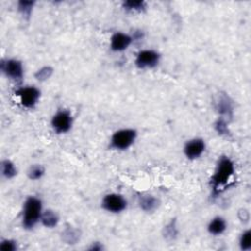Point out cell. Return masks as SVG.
Segmentation results:
<instances>
[{
    "label": "cell",
    "instance_id": "cell-11",
    "mask_svg": "<svg viewBox=\"0 0 251 251\" xmlns=\"http://www.w3.org/2000/svg\"><path fill=\"white\" fill-rule=\"evenodd\" d=\"M133 42V37L124 33H115L111 36L110 48L114 52H122L130 47Z\"/></svg>",
    "mask_w": 251,
    "mask_h": 251
},
{
    "label": "cell",
    "instance_id": "cell-4",
    "mask_svg": "<svg viewBox=\"0 0 251 251\" xmlns=\"http://www.w3.org/2000/svg\"><path fill=\"white\" fill-rule=\"evenodd\" d=\"M16 96L19 97L20 103L23 107L33 109L38 103L40 98V90L34 86H23L15 91Z\"/></svg>",
    "mask_w": 251,
    "mask_h": 251
},
{
    "label": "cell",
    "instance_id": "cell-18",
    "mask_svg": "<svg viewBox=\"0 0 251 251\" xmlns=\"http://www.w3.org/2000/svg\"><path fill=\"white\" fill-rule=\"evenodd\" d=\"M35 1H27V0H21L18 2V11L20 14L27 20H29L33 14Z\"/></svg>",
    "mask_w": 251,
    "mask_h": 251
},
{
    "label": "cell",
    "instance_id": "cell-10",
    "mask_svg": "<svg viewBox=\"0 0 251 251\" xmlns=\"http://www.w3.org/2000/svg\"><path fill=\"white\" fill-rule=\"evenodd\" d=\"M216 110L221 115L222 118L232 119L234 116V101L232 98L226 94L222 93L219 95L216 102Z\"/></svg>",
    "mask_w": 251,
    "mask_h": 251
},
{
    "label": "cell",
    "instance_id": "cell-15",
    "mask_svg": "<svg viewBox=\"0 0 251 251\" xmlns=\"http://www.w3.org/2000/svg\"><path fill=\"white\" fill-rule=\"evenodd\" d=\"M81 236V231L74 227H68L61 233V238L67 244H76L78 241H80Z\"/></svg>",
    "mask_w": 251,
    "mask_h": 251
},
{
    "label": "cell",
    "instance_id": "cell-13",
    "mask_svg": "<svg viewBox=\"0 0 251 251\" xmlns=\"http://www.w3.org/2000/svg\"><path fill=\"white\" fill-rule=\"evenodd\" d=\"M207 230L209 232L210 234L213 235H221L223 234L226 230H227V222L226 220L221 217V216H217L215 218H213L207 227Z\"/></svg>",
    "mask_w": 251,
    "mask_h": 251
},
{
    "label": "cell",
    "instance_id": "cell-8",
    "mask_svg": "<svg viewBox=\"0 0 251 251\" xmlns=\"http://www.w3.org/2000/svg\"><path fill=\"white\" fill-rule=\"evenodd\" d=\"M74 119L70 111L59 110L51 119V126L55 133L58 134L68 133L73 127Z\"/></svg>",
    "mask_w": 251,
    "mask_h": 251
},
{
    "label": "cell",
    "instance_id": "cell-3",
    "mask_svg": "<svg viewBox=\"0 0 251 251\" xmlns=\"http://www.w3.org/2000/svg\"><path fill=\"white\" fill-rule=\"evenodd\" d=\"M137 132L134 129H122L115 132L110 140V147L115 150H127L135 141Z\"/></svg>",
    "mask_w": 251,
    "mask_h": 251
},
{
    "label": "cell",
    "instance_id": "cell-14",
    "mask_svg": "<svg viewBox=\"0 0 251 251\" xmlns=\"http://www.w3.org/2000/svg\"><path fill=\"white\" fill-rule=\"evenodd\" d=\"M40 223L45 228L53 229L59 223V216L55 211H53L51 209H47L42 212V215L40 218Z\"/></svg>",
    "mask_w": 251,
    "mask_h": 251
},
{
    "label": "cell",
    "instance_id": "cell-19",
    "mask_svg": "<svg viewBox=\"0 0 251 251\" xmlns=\"http://www.w3.org/2000/svg\"><path fill=\"white\" fill-rule=\"evenodd\" d=\"M146 3L142 0H128L123 2V8L130 12H141L145 9Z\"/></svg>",
    "mask_w": 251,
    "mask_h": 251
},
{
    "label": "cell",
    "instance_id": "cell-6",
    "mask_svg": "<svg viewBox=\"0 0 251 251\" xmlns=\"http://www.w3.org/2000/svg\"><path fill=\"white\" fill-rule=\"evenodd\" d=\"M160 54L152 49H145L141 50L136 55L134 64L135 66L140 69H152L155 68L160 62Z\"/></svg>",
    "mask_w": 251,
    "mask_h": 251
},
{
    "label": "cell",
    "instance_id": "cell-20",
    "mask_svg": "<svg viewBox=\"0 0 251 251\" xmlns=\"http://www.w3.org/2000/svg\"><path fill=\"white\" fill-rule=\"evenodd\" d=\"M45 174V169L43 166L39 164H34L31 166L27 172L28 178L32 181H38L40 180Z\"/></svg>",
    "mask_w": 251,
    "mask_h": 251
},
{
    "label": "cell",
    "instance_id": "cell-5",
    "mask_svg": "<svg viewBox=\"0 0 251 251\" xmlns=\"http://www.w3.org/2000/svg\"><path fill=\"white\" fill-rule=\"evenodd\" d=\"M101 206L107 212L118 214L126 210L128 202L122 194L108 193L103 197Z\"/></svg>",
    "mask_w": 251,
    "mask_h": 251
},
{
    "label": "cell",
    "instance_id": "cell-12",
    "mask_svg": "<svg viewBox=\"0 0 251 251\" xmlns=\"http://www.w3.org/2000/svg\"><path fill=\"white\" fill-rule=\"evenodd\" d=\"M138 205L140 209L146 213H152L160 206L159 199L151 194L141 195L138 199Z\"/></svg>",
    "mask_w": 251,
    "mask_h": 251
},
{
    "label": "cell",
    "instance_id": "cell-17",
    "mask_svg": "<svg viewBox=\"0 0 251 251\" xmlns=\"http://www.w3.org/2000/svg\"><path fill=\"white\" fill-rule=\"evenodd\" d=\"M179 230L177 226V220L172 219L163 229V236L167 240H175L178 236Z\"/></svg>",
    "mask_w": 251,
    "mask_h": 251
},
{
    "label": "cell",
    "instance_id": "cell-25",
    "mask_svg": "<svg viewBox=\"0 0 251 251\" xmlns=\"http://www.w3.org/2000/svg\"><path fill=\"white\" fill-rule=\"evenodd\" d=\"M104 249V246L101 242H98V241H95V242H92L91 245L88 247V250L90 251H101Z\"/></svg>",
    "mask_w": 251,
    "mask_h": 251
},
{
    "label": "cell",
    "instance_id": "cell-2",
    "mask_svg": "<svg viewBox=\"0 0 251 251\" xmlns=\"http://www.w3.org/2000/svg\"><path fill=\"white\" fill-rule=\"evenodd\" d=\"M42 201L36 196H29L23 206V216L22 225L25 230H33L38 222L42 215Z\"/></svg>",
    "mask_w": 251,
    "mask_h": 251
},
{
    "label": "cell",
    "instance_id": "cell-21",
    "mask_svg": "<svg viewBox=\"0 0 251 251\" xmlns=\"http://www.w3.org/2000/svg\"><path fill=\"white\" fill-rule=\"evenodd\" d=\"M53 73H54V69L52 67L44 66V67L38 69L34 73V78L38 82H46L47 80H49L52 77Z\"/></svg>",
    "mask_w": 251,
    "mask_h": 251
},
{
    "label": "cell",
    "instance_id": "cell-1",
    "mask_svg": "<svg viewBox=\"0 0 251 251\" xmlns=\"http://www.w3.org/2000/svg\"><path fill=\"white\" fill-rule=\"evenodd\" d=\"M234 174V164L227 156H223L219 159L214 175L210 180V184L213 190V194L216 196L222 192Z\"/></svg>",
    "mask_w": 251,
    "mask_h": 251
},
{
    "label": "cell",
    "instance_id": "cell-24",
    "mask_svg": "<svg viewBox=\"0 0 251 251\" xmlns=\"http://www.w3.org/2000/svg\"><path fill=\"white\" fill-rule=\"evenodd\" d=\"M18 249L17 241L10 238H5L0 241V250L1 251H16Z\"/></svg>",
    "mask_w": 251,
    "mask_h": 251
},
{
    "label": "cell",
    "instance_id": "cell-22",
    "mask_svg": "<svg viewBox=\"0 0 251 251\" xmlns=\"http://www.w3.org/2000/svg\"><path fill=\"white\" fill-rule=\"evenodd\" d=\"M214 129L217 132V134L219 135H224V136H228L230 134V131H229V127H228V122L226 119L219 117L218 120L215 122L214 124Z\"/></svg>",
    "mask_w": 251,
    "mask_h": 251
},
{
    "label": "cell",
    "instance_id": "cell-9",
    "mask_svg": "<svg viewBox=\"0 0 251 251\" xmlns=\"http://www.w3.org/2000/svg\"><path fill=\"white\" fill-rule=\"evenodd\" d=\"M205 148L206 144L202 138H192L184 144V153L187 159L196 160L204 153Z\"/></svg>",
    "mask_w": 251,
    "mask_h": 251
},
{
    "label": "cell",
    "instance_id": "cell-23",
    "mask_svg": "<svg viewBox=\"0 0 251 251\" xmlns=\"http://www.w3.org/2000/svg\"><path fill=\"white\" fill-rule=\"evenodd\" d=\"M239 246L243 251H248L251 249V231H244L239 237Z\"/></svg>",
    "mask_w": 251,
    "mask_h": 251
},
{
    "label": "cell",
    "instance_id": "cell-7",
    "mask_svg": "<svg viewBox=\"0 0 251 251\" xmlns=\"http://www.w3.org/2000/svg\"><path fill=\"white\" fill-rule=\"evenodd\" d=\"M1 72L10 80L15 82H21L24 77L23 63L18 59H6L0 63Z\"/></svg>",
    "mask_w": 251,
    "mask_h": 251
},
{
    "label": "cell",
    "instance_id": "cell-16",
    "mask_svg": "<svg viewBox=\"0 0 251 251\" xmlns=\"http://www.w3.org/2000/svg\"><path fill=\"white\" fill-rule=\"evenodd\" d=\"M17 174H18V170L12 161H10L8 159L2 160L1 175L3 178H5L7 180H11V179L15 178L17 176Z\"/></svg>",
    "mask_w": 251,
    "mask_h": 251
}]
</instances>
